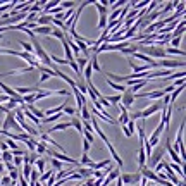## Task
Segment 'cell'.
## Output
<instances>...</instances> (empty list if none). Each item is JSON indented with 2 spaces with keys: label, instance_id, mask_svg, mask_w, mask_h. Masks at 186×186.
<instances>
[{
  "label": "cell",
  "instance_id": "1",
  "mask_svg": "<svg viewBox=\"0 0 186 186\" xmlns=\"http://www.w3.org/2000/svg\"><path fill=\"white\" fill-rule=\"evenodd\" d=\"M138 52L150 57L152 60L154 59H169V57L166 55V50H164L162 47H157V45H140V43H138Z\"/></svg>",
  "mask_w": 186,
  "mask_h": 186
},
{
  "label": "cell",
  "instance_id": "2",
  "mask_svg": "<svg viewBox=\"0 0 186 186\" xmlns=\"http://www.w3.org/2000/svg\"><path fill=\"white\" fill-rule=\"evenodd\" d=\"M119 179L122 181L124 186H133V184H140L141 181V174L138 172H122L121 176H119Z\"/></svg>",
  "mask_w": 186,
  "mask_h": 186
},
{
  "label": "cell",
  "instance_id": "3",
  "mask_svg": "<svg viewBox=\"0 0 186 186\" xmlns=\"http://www.w3.org/2000/svg\"><path fill=\"white\" fill-rule=\"evenodd\" d=\"M164 154H166V147H162V145L159 143L157 147L152 148V155H150V159H148V162H150L152 166H157V164L164 159Z\"/></svg>",
  "mask_w": 186,
  "mask_h": 186
},
{
  "label": "cell",
  "instance_id": "4",
  "mask_svg": "<svg viewBox=\"0 0 186 186\" xmlns=\"http://www.w3.org/2000/svg\"><path fill=\"white\" fill-rule=\"evenodd\" d=\"M164 147H166V150L169 152V155H171V159H172V162H174V164H178V166H181V167L184 166V159H181V157L172 150V143H171V138H167V140H166Z\"/></svg>",
  "mask_w": 186,
  "mask_h": 186
},
{
  "label": "cell",
  "instance_id": "5",
  "mask_svg": "<svg viewBox=\"0 0 186 186\" xmlns=\"http://www.w3.org/2000/svg\"><path fill=\"white\" fill-rule=\"evenodd\" d=\"M157 65H159V67H166V69H169V71H172V69H178V67L183 69V67H184V62H183V60H169V59H162V60L157 62Z\"/></svg>",
  "mask_w": 186,
  "mask_h": 186
},
{
  "label": "cell",
  "instance_id": "6",
  "mask_svg": "<svg viewBox=\"0 0 186 186\" xmlns=\"http://www.w3.org/2000/svg\"><path fill=\"white\" fill-rule=\"evenodd\" d=\"M164 129H166V127H164V122L160 121V122H159V126H157V129H155L154 133L150 134V138H148V140H147V143L150 145L152 148H154V147H157V145H159V138H160V133H162Z\"/></svg>",
  "mask_w": 186,
  "mask_h": 186
},
{
  "label": "cell",
  "instance_id": "7",
  "mask_svg": "<svg viewBox=\"0 0 186 186\" xmlns=\"http://www.w3.org/2000/svg\"><path fill=\"white\" fill-rule=\"evenodd\" d=\"M134 100H136V98H134V93L131 92L129 88H127L126 92H124V93L121 95V105H122L124 109H129L131 105L134 104Z\"/></svg>",
  "mask_w": 186,
  "mask_h": 186
},
{
  "label": "cell",
  "instance_id": "8",
  "mask_svg": "<svg viewBox=\"0 0 186 186\" xmlns=\"http://www.w3.org/2000/svg\"><path fill=\"white\" fill-rule=\"evenodd\" d=\"M159 110H162V105H160V102H155V104L150 105V107H147L145 110L140 112V119H147V117H150L152 114H155V112H159Z\"/></svg>",
  "mask_w": 186,
  "mask_h": 186
},
{
  "label": "cell",
  "instance_id": "9",
  "mask_svg": "<svg viewBox=\"0 0 186 186\" xmlns=\"http://www.w3.org/2000/svg\"><path fill=\"white\" fill-rule=\"evenodd\" d=\"M90 124H93L92 127H93L95 131H97V134L102 138V141H104L105 145H107V143H110V141H109V138H107V134L104 133V129L100 127V124H98V121H97V119H95V117H90Z\"/></svg>",
  "mask_w": 186,
  "mask_h": 186
},
{
  "label": "cell",
  "instance_id": "10",
  "mask_svg": "<svg viewBox=\"0 0 186 186\" xmlns=\"http://www.w3.org/2000/svg\"><path fill=\"white\" fill-rule=\"evenodd\" d=\"M40 141H43V143H45V145H52V147H57V148H59V150H60V154H64V152H65L64 148H62L60 145L57 143V141L54 140V138L50 136V134H47V133H40Z\"/></svg>",
  "mask_w": 186,
  "mask_h": 186
},
{
  "label": "cell",
  "instance_id": "11",
  "mask_svg": "<svg viewBox=\"0 0 186 186\" xmlns=\"http://www.w3.org/2000/svg\"><path fill=\"white\" fill-rule=\"evenodd\" d=\"M119 176H121V169H117V167H116L114 171H110V172H109L107 176L104 178V186H109V184L112 183V181H116V179H117Z\"/></svg>",
  "mask_w": 186,
  "mask_h": 186
},
{
  "label": "cell",
  "instance_id": "12",
  "mask_svg": "<svg viewBox=\"0 0 186 186\" xmlns=\"http://www.w3.org/2000/svg\"><path fill=\"white\" fill-rule=\"evenodd\" d=\"M69 122H71L72 127H76V131L79 133V136L83 138V124H81V119H79V116H72V117L69 119Z\"/></svg>",
  "mask_w": 186,
  "mask_h": 186
},
{
  "label": "cell",
  "instance_id": "13",
  "mask_svg": "<svg viewBox=\"0 0 186 186\" xmlns=\"http://www.w3.org/2000/svg\"><path fill=\"white\" fill-rule=\"evenodd\" d=\"M50 23H52V16H48V14H42L36 19V26H50Z\"/></svg>",
  "mask_w": 186,
  "mask_h": 186
},
{
  "label": "cell",
  "instance_id": "14",
  "mask_svg": "<svg viewBox=\"0 0 186 186\" xmlns=\"http://www.w3.org/2000/svg\"><path fill=\"white\" fill-rule=\"evenodd\" d=\"M67 127H71V122L64 121V122H59V124H55V126H52L50 129H47V131H48V133H55V131H62V129H67Z\"/></svg>",
  "mask_w": 186,
  "mask_h": 186
},
{
  "label": "cell",
  "instance_id": "15",
  "mask_svg": "<svg viewBox=\"0 0 186 186\" xmlns=\"http://www.w3.org/2000/svg\"><path fill=\"white\" fill-rule=\"evenodd\" d=\"M107 148H109V152H110L112 159L116 160V164H117L119 167H122V164H124V162H122V159H121V157L117 155V152H116V148H114V147H112V143H107Z\"/></svg>",
  "mask_w": 186,
  "mask_h": 186
},
{
  "label": "cell",
  "instance_id": "16",
  "mask_svg": "<svg viewBox=\"0 0 186 186\" xmlns=\"http://www.w3.org/2000/svg\"><path fill=\"white\" fill-rule=\"evenodd\" d=\"M26 109H28V110L31 112L33 116H35L36 119H43V117H45V114H43V110H40V109H38V107H35V105H33V104L26 105Z\"/></svg>",
  "mask_w": 186,
  "mask_h": 186
},
{
  "label": "cell",
  "instance_id": "17",
  "mask_svg": "<svg viewBox=\"0 0 186 186\" xmlns=\"http://www.w3.org/2000/svg\"><path fill=\"white\" fill-rule=\"evenodd\" d=\"M79 119L81 121H90V117H92V114H90V107H88V104H85L81 107V110H79Z\"/></svg>",
  "mask_w": 186,
  "mask_h": 186
},
{
  "label": "cell",
  "instance_id": "18",
  "mask_svg": "<svg viewBox=\"0 0 186 186\" xmlns=\"http://www.w3.org/2000/svg\"><path fill=\"white\" fill-rule=\"evenodd\" d=\"M76 172L79 174V176L83 178V179H88V178H92V169H88V167H76Z\"/></svg>",
  "mask_w": 186,
  "mask_h": 186
},
{
  "label": "cell",
  "instance_id": "19",
  "mask_svg": "<svg viewBox=\"0 0 186 186\" xmlns=\"http://www.w3.org/2000/svg\"><path fill=\"white\" fill-rule=\"evenodd\" d=\"M78 164H79L81 167H83V166H86L88 169H93V164H95V162H93V160L90 159V157L86 155V154H83V155H81V160H79Z\"/></svg>",
  "mask_w": 186,
  "mask_h": 186
},
{
  "label": "cell",
  "instance_id": "20",
  "mask_svg": "<svg viewBox=\"0 0 186 186\" xmlns=\"http://www.w3.org/2000/svg\"><path fill=\"white\" fill-rule=\"evenodd\" d=\"M54 174H55V171H52V169L45 171V172H43V174H42V176H40V178H38V183H40V184H45V183H47V181H48V179H50V178H52V176H54Z\"/></svg>",
  "mask_w": 186,
  "mask_h": 186
},
{
  "label": "cell",
  "instance_id": "21",
  "mask_svg": "<svg viewBox=\"0 0 186 186\" xmlns=\"http://www.w3.org/2000/svg\"><path fill=\"white\" fill-rule=\"evenodd\" d=\"M138 164H140V169L147 166V155H145L143 145H140V152H138Z\"/></svg>",
  "mask_w": 186,
  "mask_h": 186
},
{
  "label": "cell",
  "instance_id": "22",
  "mask_svg": "<svg viewBox=\"0 0 186 186\" xmlns=\"http://www.w3.org/2000/svg\"><path fill=\"white\" fill-rule=\"evenodd\" d=\"M33 33H38V35H50L52 33V26H36L35 30H31Z\"/></svg>",
  "mask_w": 186,
  "mask_h": 186
},
{
  "label": "cell",
  "instance_id": "23",
  "mask_svg": "<svg viewBox=\"0 0 186 186\" xmlns=\"http://www.w3.org/2000/svg\"><path fill=\"white\" fill-rule=\"evenodd\" d=\"M167 166L171 167V171H172V172H174V171H176V172L179 174V179H181V181L184 179V172H183V167H181V166H178V164H174V162L167 164Z\"/></svg>",
  "mask_w": 186,
  "mask_h": 186
},
{
  "label": "cell",
  "instance_id": "24",
  "mask_svg": "<svg viewBox=\"0 0 186 186\" xmlns=\"http://www.w3.org/2000/svg\"><path fill=\"white\" fill-rule=\"evenodd\" d=\"M107 85L110 86V88H114V90H117V92H121V95L127 90V86H122V85H119V83H114V81H110V79H107Z\"/></svg>",
  "mask_w": 186,
  "mask_h": 186
},
{
  "label": "cell",
  "instance_id": "25",
  "mask_svg": "<svg viewBox=\"0 0 186 186\" xmlns=\"http://www.w3.org/2000/svg\"><path fill=\"white\" fill-rule=\"evenodd\" d=\"M166 50V55L169 57V55H184V50L183 48H164Z\"/></svg>",
  "mask_w": 186,
  "mask_h": 186
},
{
  "label": "cell",
  "instance_id": "26",
  "mask_svg": "<svg viewBox=\"0 0 186 186\" xmlns=\"http://www.w3.org/2000/svg\"><path fill=\"white\" fill-rule=\"evenodd\" d=\"M90 65H92V69H93V71H97V72H102V69H100V64H98V54H93V59L90 60Z\"/></svg>",
  "mask_w": 186,
  "mask_h": 186
},
{
  "label": "cell",
  "instance_id": "27",
  "mask_svg": "<svg viewBox=\"0 0 186 186\" xmlns=\"http://www.w3.org/2000/svg\"><path fill=\"white\" fill-rule=\"evenodd\" d=\"M183 33H184V21H179V24L176 26V30L172 31L171 36H183Z\"/></svg>",
  "mask_w": 186,
  "mask_h": 186
},
{
  "label": "cell",
  "instance_id": "28",
  "mask_svg": "<svg viewBox=\"0 0 186 186\" xmlns=\"http://www.w3.org/2000/svg\"><path fill=\"white\" fill-rule=\"evenodd\" d=\"M76 64H78V69L79 72H83V69L86 67V64H88V59H85V57H76Z\"/></svg>",
  "mask_w": 186,
  "mask_h": 186
},
{
  "label": "cell",
  "instance_id": "29",
  "mask_svg": "<svg viewBox=\"0 0 186 186\" xmlns=\"http://www.w3.org/2000/svg\"><path fill=\"white\" fill-rule=\"evenodd\" d=\"M17 43H19L21 47H24V52L30 54V55H33V47L30 42H24V40H17Z\"/></svg>",
  "mask_w": 186,
  "mask_h": 186
},
{
  "label": "cell",
  "instance_id": "30",
  "mask_svg": "<svg viewBox=\"0 0 186 186\" xmlns=\"http://www.w3.org/2000/svg\"><path fill=\"white\" fill-rule=\"evenodd\" d=\"M24 143H26V148H28V150H30L31 154H35L36 143H38V141H36V138H30V140H26V141H24Z\"/></svg>",
  "mask_w": 186,
  "mask_h": 186
},
{
  "label": "cell",
  "instance_id": "31",
  "mask_svg": "<svg viewBox=\"0 0 186 186\" xmlns=\"http://www.w3.org/2000/svg\"><path fill=\"white\" fill-rule=\"evenodd\" d=\"M127 121H129V112H127V110L121 112V116H119L117 122L121 124V126H126V124H127Z\"/></svg>",
  "mask_w": 186,
  "mask_h": 186
},
{
  "label": "cell",
  "instance_id": "32",
  "mask_svg": "<svg viewBox=\"0 0 186 186\" xmlns=\"http://www.w3.org/2000/svg\"><path fill=\"white\" fill-rule=\"evenodd\" d=\"M35 154L36 155H42V154H47V145L43 141H38L36 143V148H35Z\"/></svg>",
  "mask_w": 186,
  "mask_h": 186
},
{
  "label": "cell",
  "instance_id": "33",
  "mask_svg": "<svg viewBox=\"0 0 186 186\" xmlns=\"http://www.w3.org/2000/svg\"><path fill=\"white\" fill-rule=\"evenodd\" d=\"M138 134H140V143L143 145V141L147 140V136H145V122L141 121L140 126H138Z\"/></svg>",
  "mask_w": 186,
  "mask_h": 186
},
{
  "label": "cell",
  "instance_id": "34",
  "mask_svg": "<svg viewBox=\"0 0 186 186\" xmlns=\"http://www.w3.org/2000/svg\"><path fill=\"white\" fill-rule=\"evenodd\" d=\"M93 5H95V9L98 10V14H100V16H107V12H109L107 7H104L100 2H93Z\"/></svg>",
  "mask_w": 186,
  "mask_h": 186
},
{
  "label": "cell",
  "instance_id": "35",
  "mask_svg": "<svg viewBox=\"0 0 186 186\" xmlns=\"http://www.w3.org/2000/svg\"><path fill=\"white\" fill-rule=\"evenodd\" d=\"M35 164H36L35 169L38 171V174H43V172H45V160H43V159H38Z\"/></svg>",
  "mask_w": 186,
  "mask_h": 186
},
{
  "label": "cell",
  "instance_id": "36",
  "mask_svg": "<svg viewBox=\"0 0 186 186\" xmlns=\"http://www.w3.org/2000/svg\"><path fill=\"white\" fill-rule=\"evenodd\" d=\"M60 117H62V112H59V114H55V116H50V117H43L42 121L45 122V124H48V122H55V121H59Z\"/></svg>",
  "mask_w": 186,
  "mask_h": 186
},
{
  "label": "cell",
  "instance_id": "37",
  "mask_svg": "<svg viewBox=\"0 0 186 186\" xmlns=\"http://www.w3.org/2000/svg\"><path fill=\"white\" fill-rule=\"evenodd\" d=\"M181 40H183V36H172L171 38V48H178L181 45Z\"/></svg>",
  "mask_w": 186,
  "mask_h": 186
},
{
  "label": "cell",
  "instance_id": "38",
  "mask_svg": "<svg viewBox=\"0 0 186 186\" xmlns=\"http://www.w3.org/2000/svg\"><path fill=\"white\" fill-rule=\"evenodd\" d=\"M38 178H40V174H38V171L33 167V171H31V176H30V183L28 184H35V183H38Z\"/></svg>",
  "mask_w": 186,
  "mask_h": 186
},
{
  "label": "cell",
  "instance_id": "39",
  "mask_svg": "<svg viewBox=\"0 0 186 186\" xmlns=\"http://www.w3.org/2000/svg\"><path fill=\"white\" fill-rule=\"evenodd\" d=\"M50 35H52L54 38H59V40H62V38H64L65 35H67V33H64V31L57 30V28H52V33H50Z\"/></svg>",
  "mask_w": 186,
  "mask_h": 186
},
{
  "label": "cell",
  "instance_id": "40",
  "mask_svg": "<svg viewBox=\"0 0 186 186\" xmlns=\"http://www.w3.org/2000/svg\"><path fill=\"white\" fill-rule=\"evenodd\" d=\"M5 109L7 110H12V109H17V102L14 100V98H9V102H7V105H5Z\"/></svg>",
  "mask_w": 186,
  "mask_h": 186
},
{
  "label": "cell",
  "instance_id": "41",
  "mask_svg": "<svg viewBox=\"0 0 186 186\" xmlns=\"http://www.w3.org/2000/svg\"><path fill=\"white\" fill-rule=\"evenodd\" d=\"M52 167H54V171H62L64 169V164L55 160V159H52Z\"/></svg>",
  "mask_w": 186,
  "mask_h": 186
},
{
  "label": "cell",
  "instance_id": "42",
  "mask_svg": "<svg viewBox=\"0 0 186 186\" xmlns=\"http://www.w3.org/2000/svg\"><path fill=\"white\" fill-rule=\"evenodd\" d=\"M74 5H78V3H76V2H60L62 10H65V9H74Z\"/></svg>",
  "mask_w": 186,
  "mask_h": 186
},
{
  "label": "cell",
  "instance_id": "43",
  "mask_svg": "<svg viewBox=\"0 0 186 186\" xmlns=\"http://www.w3.org/2000/svg\"><path fill=\"white\" fill-rule=\"evenodd\" d=\"M19 171L21 169H14V171H9V174H10V181H14V183H16V181H17V178H19Z\"/></svg>",
  "mask_w": 186,
  "mask_h": 186
},
{
  "label": "cell",
  "instance_id": "44",
  "mask_svg": "<svg viewBox=\"0 0 186 186\" xmlns=\"http://www.w3.org/2000/svg\"><path fill=\"white\" fill-rule=\"evenodd\" d=\"M12 166L16 167V169H19L21 166H23V157H12Z\"/></svg>",
  "mask_w": 186,
  "mask_h": 186
},
{
  "label": "cell",
  "instance_id": "45",
  "mask_svg": "<svg viewBox=\"0 0 186 186\" xmlns=\"http://www.w3.org/2000/svg\"><path fill=\"white\" fill-rule=\"evenodd\" d=\"M105 26H107V16H100V21H98V28L105 30Z\"/></svg>",
  "mask_w": 186,
  "mask_h": 186
},
{
  "label": "cell",
  "instance_id": "46",
  "mask_svg": "<svg viewBox=\"0 0 186 186\" xmlns=\"http://www.w3.org/2000/svg\"><path fill=\"white\" fill-rule=\"evenodd\" d=\"M90 150H92V145H90L86 140H83V154L88 155V152H90Z\"/></svg>",
  "mask_w": 186,
  "mask_h": 186
},
{
  "label": "cell",
  "instance_id": "47",
  "mask_svg": "<svg viewBox=\"0 0 186 186\" xmlns=\"http://www.w3.org/2000/svg\"><path fill=\"white\" fill-rule=\"evenodd\" d=\"M62 112H65V114H69V116H74V114H76V109L65 107V104H64V109H62Z\"/></svg>",
  "mask_w": 186,
  "mask_h": 186
},
{
  "label": "cell",
  "instance_id": "48",
  "mask_svg": "<svg viewBox=\"0 0 186 186\" xmlns=\"http://www.w3.org/2000/svg\"><path fill=\"white\" fill-rule=\"evenodd\" d=\"M0 184H2V186H9L10 184V178L9 176H3L2 179H0Z\"/></svg>",
  "mask_w": 186,
  "mask_h": 186
},
{
  "label": "cell",
  "instance_id": "49",
  "mask_svg": "<svg viewBox=\"0 0 186 186\" xmlns=\"http://www.w3.org/2000/svg\"><path fill=\"white\" fill-rule=\"evenodd\" d=\"M92 178H97V179H102V178H104V174H102V171H92Z\"/></svg>",
  "mask_w": 186,
  "mask_h": 186
},
{
  "label": "cell",
  "instance_id": "50",
  "mask_svg": "<svg viewBox=\"0 0 186 186\" xmlns=\"http://www.w3.org/2000/svg\"><path fill=\"white\" fill-rule=\"evenodd\" d=\"M54 184H55V174H54V176L50 178L48 181H47V183H45V186H54Z\"/></svg>",
  "mask_w": 186,
  "mask_h": 186
},
{
  "label": "cell",
  "instance_id": "51",
  "mask_svg": "<svg viewBox=\"0 0 186 186\" xmlns=\"http://www.w3.org/2000/svg\"><path fill=\"white\" fill-rule=\"evenodd\" d=\"M0 102H9V97L7 95H0Z\"/></svg>",
  "mask_w": 186,
  "mask_h": 186
},
{
  "label": "cell",
  "instance_id": "52",
  "mask_svg": "<svg viewBox=\"0 0 186 186\" xmlns=\"http://www.w3.org/2000/svg\"><path fill=\"white\" fill-rule=\"evenodd\" d=\"M5 172V166H3V162H0V174Z\"/></svg>",
  "mask_w": 186,
  "mask_h": 186
},
{
  "label": "cell",
  "instance_id": "53",
  "mask_svg": "<svg viewBox=\"0 0 186 186\" xmlns=\"http://www.w3.org/2000/svg\"><path fill=\"white\" fill-rule=\"evenodd\" d=\"M3 3H7V2H2V0H0V5H3Z\"/></svg>",
  "mask_w": 186,
  "mask_h": 186
},
{
  "label": "cell",
  "instance_id": "54",
  "mask_svg": "<svg viewBox=\"0 0 186 186\" xmlns=\"http://www.w3.org/2000/svg\"><path fill=\"white\" fill-rule=\"evenodd\" d=\"M76 186H83V184H76Z\"/></svg>",
  "mask_w": 186,
  "mask_h": 186
},
{
  "label": "cell",
  "instance_id": "55",
  "mask_svg": "<svg viewBox=\"0 0 186 186\" xmlns=\"http://www.w3.org/2000/svg\"><path fill=\"white\" fill-rule=\"evenodd\" d=\"M42 186H45V184H42Z\"/></svg>",
  "mask_w": 186,
  "mask_h": 186
}]
</instances>
